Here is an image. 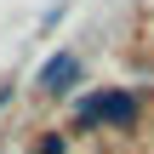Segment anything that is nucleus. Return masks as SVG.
<instances>
[{"instance_id":"obj_2","label":"nucleus","mask_w":154,"mask_h":154,"mask_svg":"<svg viewBox=\"0 0 154 154\" xmlns=\"http://www.w3.org/2000/svg\"><path fill=\"white\" fill-rule=\"evenodd\" d=\"M74 80H80V51H57V57H46V63H40V74H34V91H46V97H63Z\"/></svg>"},{"instance_id":"obj_3","label":"nucleus","mask_w":154,"mask_h":154,"mask_svg":"<svg viewBox=\"0 0 154 154\" xmlns=\"http://www.w3.org/2000/svg\"><path fill=\"white\" fill-rule=\"evenodd\" d=\"M34 154H63V137H57V131H51V137H40V149Z\"/></svg>"},{"instance_id":"obj_1","label":"nucleus","mask_w":154,"mask_h":154,"mask_svg":"<svg viewBox=\"0 0 154 154\" xmlns=\"http://www.w3.org/2000/svg\"><path fill=\"white\" fill-rule=\"evenodd\" d=\"M137 120V97L131 91H103V97H86L74 109V126L91 131V126H131Z\"/></svg>"},{"instance_id":"obj_4","label":"nucleus","mask_w":154,"mask_h":154,"mask_svg":"<svg viewBox=\"0 0 154 154\" xmlns=\"http://www.w3.org/2000/svg\"><path fill=\"white\" fill-rule=\"evenodd\" d=\"M6 97H11V86H0V109H6Z\"/></svg>"}]
</instances>
